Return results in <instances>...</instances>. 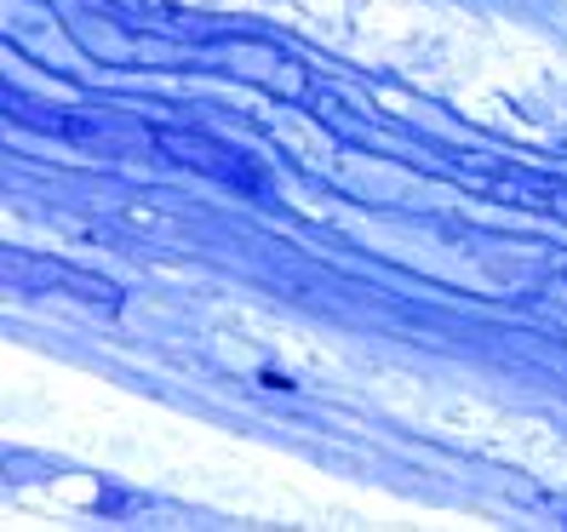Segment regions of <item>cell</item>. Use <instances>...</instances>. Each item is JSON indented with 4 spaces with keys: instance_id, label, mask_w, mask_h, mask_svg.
<instances>
[{
    "instance_id": "6da1fadb",
    "label": "cell",
    "mask_w": 567,
    "mask_h": 532,
    "mask_svg": "<svg viewBox=\"0 0 567 532\" xmlns=\"http://www.w3.org/2000/svg\"><path fill=\"white\" fill-rule=\"evenodd\" d=\"M224 58H229V70H236L241 81L276 92V97H305V92H310L305 70H298L287 52L264 46V41H236V46H224Z\"/></svg>"
},
{
    "instance_id": "7a4b0ae2",
    "label": "cell",
    "mask_w": 567,
    "mask_h": 532,
    "mask_svg": "<svg viewBox=\"0 0 567 532\" xmlns=\"http://www.w3.org/2000/svg\"><path fill=\"white\" fill-rule=\"evenodd\" d=\"M7 270L35 275V281H52V286H70L75 298H86V304H104V310H115V304H121V292H115L110 281L81 275V270H63V263H18V258H7Z\"/></svg>"
},
{
    "instance_id": "3957f363",
    "label": "cell",
    "mask_w": 567,
    "mask_h": 532,
    "mask_svg": "<svg viewBox=\"0 0 567 532\" xmlns=\"http://www.w3.org/2000/svg\"><path fill=\"white\" fill-rule=\"evenodd\" d=\"M161 149L173 155V160H184V166H195V173H207V178H229V184H241V173L224 160V149L218 144H207V138H189V132H161Z\"/></svg>"
},
{
    "instance_id": "277c9868",
    "label": "cell",
    "mask_w": 567,
    "mask_h": 532,
    "mask_svg": "<svg viewBox=\"0 0 567 532\" xmlns=\"http://www.w3.org/2000/svg\"><path fill=\"white\" fill-rule=\"evenodd\" d=\"M121 218H126L132 229H150V236H178V223H173V218L155 212V207H138V201H126V207H121Z\"/></svg>"
}]
</instances>
